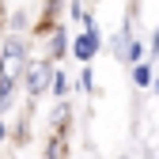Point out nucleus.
<instances>
[{
	"label": "nucleus",
	"instance_id": "2eb2a0df",
	"mask_svg": "<svg viewBox=\"0 0 159 159\" xmlns=\"http://www.w3.org/2000/svg\"><path fill=\"white\" fill-rule=\"evenodd\" d=\"M155 159H159V155H155Z\"/></svg>",
	"mask_w": 159,
	"mask_h": 159
},
{
	"label": "nucleus",
	"instance_id": "9d476101",
	"mask_svg": "<svg viewBox=\"0 0 159 159\" xmlns=\"http://www.w3.org/2000/svg\"><path fill=\"white\" fill-rule=\"evenodd\" d=\"M152 76H155V65L152 61H136L133 65V84L136 87H152Z\"/></svg>",
	"mask_w": 159,
	"mask_h": 159
},
{
	"label": "nucleus",
	"instance_id": "20e7f679",
	"mask_svg": "<svg viewBox=\"0 0 159 159\" xmlns=\"http://www.w3.org/2000/svg\"><path fill=\"white\" fill-rule=\"evenodd\" d=\"M46 42H49V53H46V57H49L53 65H61L65 57H68V46H72V38H68V27H65V23H57V27L46 34Z\"/></svg>",
	"mask_w": 159,
	"mask_h": 159
},
{
	"label": "nucleus",
	"instance_id": "6e6552de",
	"mask_svg": "<svg viewBox=\"0 0 159 159\" xmlns=\"http://www.w3.org/2000/svg\"><path fill=\"white\" fill-rule=\"evenodd\" d=\"M27 30H30V11H23V8L8 11V34H27Z\"/></svg>",
	"mask_w": 159,
	"mask_h": 159
},
{
	"label": "nucleus",
	"instance_id": "39448f33",
	"mask_svg": "<svg viewBox=\"0 0 159 159\" xmlns=\"http://www.w3.org/2000/svg\"><path fill=\"white\" fill-rule=\"evenodd\" d=\"M68 121H72V102L68 98H57V106L49 114V133H68Z\"/></svg>",
	"mask_w": 159,
	"mask_h": 159
},
{
	"label": "nucleus",
	"instance_id": "f257e3e1",
	"mask_svg": "<svg viewBox=\"0 0 159 159\" xmlns=\"http://www.w3.org/2000/svg\"><path fill=\"white\" fill-rule=\"evenodd\" d=\"M30 61L27 34H0V80H15L23 87V68Z\"/></svg>",
	"mask_w": 159,
	"mask_h": 159
},
{
	"label": "nucleus",
	"instance_id": "1a4fd4ad",
	"mask_svg": "<svg viewBox=\"0 0 159 159\" xmlns=\"http://www.w3.org/2000/svg\"><path fill=\"white\" fill-rule=\"evenodd\" d=\"M68 91H72V80L65 76V68H53V80H49V95H53V98H65Z\"/></svg>",
	"mask_w": 159,
	"mask_h": 159
},
{
	"label": "nucleus",
	"instance_id": "ddd939ff",
	"mask_svg": "<svg viewBox=\"0 0 159 159\" xmlns=\"http://www.w3.org/2000/svg\"><path fill=\"white\" fill-rule=\"evenodd\" d=\"M152 91H155V95H159V72H155V76H152Z\"/></svg>",
	"mask_w": 159,
	"mask_h": 159
},
{
	"label": "nucleus",
	"instance_id": "9b49d317",
	"mask_svg": "<svg viewBox=\"0 0 159 159\" xmlns=\"http://www.w3.org/2000/svg\"><path fill=\"white\" fill-rule=\"evenodd\" d=\"M72 87H76V91H84V95H95V91H98V87H95V68L84 65V68H80V80H76Z\"/></svg>",
	"mask_w": 159,
	"mask_h": 159
},
{
	"label": "nucleus",
	"instance_id": "f8f14e48",
	"mask_svg": "<svg viewBox=\"0 0 159 159\" xmlns=\"http://www.w3.org/2000/svg\"><path fill=\"white\" fill-rule=\"evenodd\" d=\"M8 140V125H4V117H0V144Z\"/></svg>",
	"mask_w": 159,
	"mask_h": 159
},
{
	"label": "nucleus",
	"instance_id": "4468645a",
	"mask_svg": "<svg viewBox=\"0 0 159 159\" xmlns=\"http://www.w3.org/2000/svg\"><path fill=\"white\" fill-rule=\"evenodd\" d=\"M121 159H129V155H121Z\"/></svg>",
	"mask_w": 159,
	"mask_h": 159
},
{
	"label": "nucleus",
	"instance_id": "7ed1b4c3",
	"mask_svg": "<svg viewBox=\"0 0 159 159\" xmlns=\"http://www.w3.org/2000/svg\"><path fill=\"white\" fill-rule=\"evenodd\" d=\"M102 42H106V38H102V30H80L76 38H72V46H68V53L76 57V61L80 65H91L95 61V53H102Z\"/></svg>",
	"mask_w": 159,
	"mask_h": 159
},
{
	"label": "nucleus",
	"instance_id": "423d86ee",
	"mask_svg": "<svg viewBox=\"0 0 159 159\" xmlns=\"http://www.w3.org/2000/svg\"><path fill=\"white\" fill-rule=\"evenodd\" d=\"M136 61H148V42L144 38H129V46H125V57H121V65H136Z\"/></svg>",
	"mask_w": 159,
	"mask_h": 159
},
{
	"label": "nucleus",
	"instance_id": "f03ea898",
	"mask_svg": "<svg viewBox=\"0 0 159 159\" xmlns=\"http://www.w3.org/2000/svg\"><path fill=\"white\" fill-rule=\"evenodd\" d=\"M53 61L49 57H30L27 61V68H23V91H27V98L34 102V98H42V95H49V80H53Z\"/></svg>",
	"mask_w": 159,
	"mask_h": 159
},
{
	"label": "nucleus",
	"instance_id": "0eeeda50",
	"mask_svg": "<svg viewBox=\"0 0 159 159\" xmlns=\"http://www.w3.org/2000/svg\"><path fill=\"white\" fill-rule=\"evenodd\" d=\"M46 159H68V133H53V136H49Z\"/></svg>",
	"mask_w": 159,
	"mask_h": 159
}]
</instances>
